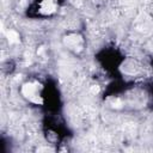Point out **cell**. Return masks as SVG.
Returning a JSON list of instances; mask_svg holds the SVG:
<instances>
[{"mask_svg": "<svg viewBox=\"0 0 153 153\" xmlns=\"http://www.w3.org/2000/svg\"><path fill=\"white\" fill-rule=\"evenodd\" d=\"M56 10V0H44L41 5V12L44 14H50Z\"/></svg>", "mask_w": 153, "mask_h": 153, "instance_id": "7a4b0ae2", "label": "cell"}, {"mask_svg": "<svg viewBox=\"0 0 153 153\" xmlns=\"http://www.w3.org/2000/svg\"><path fill=\"white\" fill-rule=\"evenodd\" d=\"M99 91H100V87H99L98 85H93V86H91V88H90V92H91L92 94H98Z\"/></svg>", "mask_w": 153, "mask_h": 153, "instance_id": "277c9868", "label": "cell"}, {"mask_svg": "<svg viewBox=\"0 0 153 153\" xmlns=\"http://www.w3.org/2000/svg\"><path fill=\"white\" fill-rule=\"evenodd\" d=\"M38 86L39 85L37 82H26V84H24L22 92L30 102H32L35 104H43V99L38 94Z\"/></svg>", "mask_w": 153, "mask_h": 153, "instance_id": "6da1fadb", "label": "cell"}, {"mask_svg": "<svg viewBox=\"0 0 153 153\" xmlns=\"http://www.w3.org/2000/svg\"><path fill=\"white\" fill-rule=\"evenodd\" d=\"M6 37H7V41L11 43V44H14V43H18L19 42V35L17 31L14 30H8L6 32Z\"/></svg>", "mask_w": 153, "mask_h": 153, "instance_id": "3957f363", "label": "cell"}]
</instances>
